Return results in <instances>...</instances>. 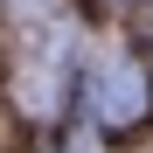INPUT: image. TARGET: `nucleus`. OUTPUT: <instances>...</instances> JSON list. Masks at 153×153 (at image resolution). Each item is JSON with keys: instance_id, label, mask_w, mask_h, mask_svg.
<instances>
[{"instance_id": "nucleus-1", "label": "nucleus", "mask_w": 153, "mask_h": 153, "mask_svg": "<svg viewBox=\"0 0 153 153\" xmlns=\"http://www.w3.org/2000/svg\"><path fill=\"white\" fill-rule=\"evenodd\" d=\"M14 105L28 118H56L70 97V70H76V21H56V28L14 35Z\"/></svg>"}, {"instance_id": "nucleus-3", "label": "nucleus", "mask_w": 153, "mask_h": 153, "mask_svg": "<svg viewBox=\"0 0 153 153\" xmlns=\"http://www.w3.org/2000/svg\"><path fill=\"white\" fill-rule=\"evenodd\" d=\"M7 21H14V35L56 28V21H70V0H7Z\"/></svg>"}, {"instance_id": "nucleus-2", "label": "nucleus", "mask_w": 153, "mask_h": 153, "mask_svg": "<svg viewBox=\"0 0 153 153\" xmlns=\"http://www.w3.org/2000/svg\"><path fill=\"white\" fill-rule=\"evenodd\" d=\"M91 111H97V125H111V132L139 125V118L153 111V76H146L132 56H111L105 70L91 76Z\"/></svg>"}]
</instances>
